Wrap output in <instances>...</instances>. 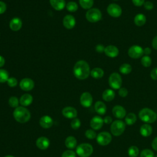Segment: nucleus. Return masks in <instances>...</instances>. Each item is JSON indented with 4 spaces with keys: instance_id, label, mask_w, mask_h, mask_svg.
<instances>
[{
    "instance_id": "f257e3e1",
    "label": "nucleus",
    "mask_w": 157,
    "mask_h": 157,
    "mask_svg": "<svg viewBox=\"0 0 157 157\" xmlns=\"http://www.w3.org/2000/svg\"><path fill=\"white\" fill-rule=\"evenodd\" d=\"M73 72L76 78L80 80H84L88 78L90 74V66L85 61L80 60L75 64Z\"/></svg>"
},
{
    "instance_id": "f03ea898",
    "label": "nucleus",
    "mask_w": 157,
    "mask_h": 157,
    "mask_svg": "<svg viewBox=\"0 0 157 157\" xmlns=\"http://www.w3.org/2000/svg\"><path fill=\"white\" fill-rule=\"evenodd\" d=\"M15 120L20 123H25L28 121L31 118L30 112L23 106H19L15 109L13 112Z\"/></svg>"
},
{
    "instance_id": "7ed1b4c3",
    "label": "nucleus",
    "mask_w": 157,
    "mask_h": 157,
    "mask_svg": "<svg viewBox=\"0 0 157 157\" xmlns=\"http://www.w3.org/2000/svg\"><path fill=\"white\" fill-rule=\"evenodd\" d=\"M139 118L146 123H153L157 120L156 113L149 108H143L139 112Z\"/></svg>"
},
{
    "instance_id": "20e7f679",
    "label": "nucleus",
    "mask_w": 157,
    "mask_h": 157,
    "mask_svg": "<svg viewBox=\"0 0 157 157\" xmlns=\"http://www.w3.org/2000/svg\"><path fill=\"white\" fill-rule=\"evenodd\" d=\"M93 152V146L88 143L78 145L76 148V153L80 157H89Z\"/></svg>"
},
{
    "instance_id": "39448f33",
    "label": "nucleus",
    "mask_w": 157,
    "mask_h": 157,
    "mask_svg": "<svg viewBox=\"0 0 157 157\" xmlns=\"http://www.w3.org/2000/svg\"><path fill=\"white\" fill-rule=\"evenodd\" d=\"M126 128V123L120 120L113 121L110 126L111 133L115 136L121 135Z\"/></svg>"
},
{
    "instance_id": "423d86ee",
    "label": "nucleus",
    "mask_w": 157,
    "mask_h": 157,
    "mask_svg": "<svg viewBox=\"0 0 157 157\" xmlns=\"http://www.w3.org/2000/svg\"><path fill=\"white\" fill-rule=\"evenodd\" d=\"M109 86L114 90L120 89L122 85L121 75L117 72L112 73L109 77Z\"/></svg>"
},
{
    "instance_id": "0eeeda50",
    "label": "nucleus",
    "mask_w": 157,
    "mask_h": 157,
    "mask_svg": "<svg viewBox=\"0 0 157 157\" xmlns=\"http://www.w3.org/2000/svg\"><path fill=\"white\" fill-rule=\"evenodd\" d=\"M85 16L88 21L91 23H96L101 19L102 13L98 9L91 8L86 12Z\"/></svg>"
},
{
    "instance_id": "6e6552de",
    "label": "nucleus",
    "mask_w": 157,
    "mask_h": 157,
    "mask_svg": "<svg viewBox=\"0 0 157 157\" xmlns=\"http://www.w3.org/2000/svg\"><path fill=\"white\" fill-rule=\"evenodd\" d=\"M112 139V137L111 134L107 131L101 132L96 136V141L98 144L102 146L109 145L111 142Z\"/></svg>"
},
{
    "instance_id": "1a4fd4ad",
    "label": "nucleus",
    "mask_w": 157,
    "mask_h": 157,
    "mask_svg": "<svg viewBox=\"0 0 157 157\" xmlns=\"http://www.w3.org/2000/svg\"><path fill=\"white\" fill-rule=\"evenodd\" d=\"M129 56L133 59L140 58L143 56L144 49L139 45H134L131 46L128 51Z\"/></svg>"
},
{
    "instance_id": "9d476101",
    "label": "nucleus",
    "mask_w": 157,
    "mask_h": 157,
    "mask_svg": "<svg viewBox=\"0 0 157 157\" xmlns=\"http://www.w3.org/2000/svg\"><path fill=\"white\" fill-rule=\"evenodd\" d=\"M107 12L110 16L114 18H118L121 16L122 13V9L117 4L112 3L107 6Z\"/></svg>"
},
{
    "instance_id": "9b49d317",
    "label": "nucleus",
    "mask_w": 157,
    "mask_h": 157,
    "mask_svg": "<svg viewBox=\"0 0 157 157\" xmlns=\"http://www.w3.org/2000/svg\"><path fill=\"white\" fill-rule=\"evenodd\" d=\"M80 102L84 107H89L93 103V97L88 92H84L80 98Z\"/></svg>"
},
{
    "instance_id": "f8f14e48",
    "label": "nucleus",
    "mask_w": 157,
    "mask_h": 157,
    "mask_svg": "<svg viewBox=\"0 0 157 157\" xmlns=\"http://www.w3.org/2000/svg\"><path fill=\"white\" fill-rule=\"evenodd\" d=\"M34 86V83L33 80L29 78H23L20 82V88L25 91H28L33 89Z\"/></svg>"
},
{
    "instance_id": "ddd939ff",
    "label": "nucleus",
    "mask_w": 157,
    "mask_h": 157,
    "mask_svg": "<svg viewBox=\"0 0 157 157\" xmlns=\"http://www.w3.org/2000/svg\"><path fill=\"white\" fill-rule=\"evenodd\" d=\"M112 114L115 118L118 119H122L126 117V111L123 106L117 105L112 109Z\"/></svg>"
},
{
    "instance_id": "4468645a",
    "label": "nucleus",
    "mask_w": 157,
    "mask_h": 157,
    "mask_svg": "<svg viewBox=\"0 0 157 157\" xmlns=\"http://www.w3.org/2000/svg\"><path fill=\"white\" fill-rule=\"evenodd\" d=\"M62 114L67 118L74 119L77 116V111L74 107L67 106L62 110Z\"/></svg>"
},
{
    "instance_id": "2eb2a0df",
    "label": "nucleus",
    "mask_w": 157,
    "mask_h": 157,
    "mask_svg": "<svg viewBox=\"0 0 157 157\" xmlns=\"http://www.w3.org/2000/svg\"><path fill=\"white\" fill-rule=\"evenodd\" d=\"M104 124V120L99 116H94L90 120V126L94 130L100 129Z\"/></svg>"
},
{
    "instance_id": "dca6fc26",
    "label": "nucleus",
    "mask_w": 157,
    "mask_h": 157,
    "mask_svg": "<svg viewBox=\"0 0 157 157\" xmlns=\"http://www.w3.org/2000/svg\"><path fill=\"white\" fill-rule=\"evenodd\" d=\"M104 53L106 56L110 58H115L119 54V50L116 46L109 45L105 47Z\"/></svg>"
},
{
    "instance_id": "f3484780",
    "label": "nucleus",
    "mask_w": 157,
    "mask_h": 157,
    "mask_svg": "<svg viewBox=\"0 0 157 157\" xmlns=\"http://www.w3.org/2000/svg\"><path fill=\"white\" fill-rule=\"evenodd\" d=\"M36 145L37 147L40 150H46L50 145V140L46 137H39L36 140Z\"/></svg>"
},
{
    "instance_id": "a211bd4d",
    "label": "nucleus",
    "mask_w": 157,
    "mask_h": 157,
    "mask_svg": "<svg viewBox=\"0 0 157 157\" xmlns=\"http://www.w3.org/2000/svg\"><path fill=\"white\" fill-rule=\"evenodd\" d=\"M39 124L44 129H48L53 126V120L48 115H44L40 118Z\"/></svg>"
},
{
    "instance_id": "6ab92c4d",
    "label": "nucleus",
    "mask_w": 157,
    "mask_h": 157,
    "mask_svg": "<svg viewBox=\"0 0 157 157\" xmlns=\"http://www.w3.org/2000/svg\"><path fill=\"white\" fill-rule=\"evenodd\" d=\"M63 25L67 29H72L75 25V19L71 15H67L63 18Z\"/></svg>"
},
{
    "instance_id": "aec40b11",
    "label": "nucleus",
    "mask_w": 157,
    "mask_h": 157,
    "mask_svg": "<svg viewBox=\"0 0 157 157\" xmlns=\"http://www.w3.org/2000/svg\"><path fill=\"white\" fill-rule=\"evenodd\" d=\"M9 26L11 30L13 31H17L20 30L22 26V21L20 18L18 17H15L10 20Z\"/></svg>"
},
{
    "instance_id": "412c9836",
    "label": "nucleus",
    "mask_w": 157,
    "mask_h": 157,
    "mask_svg": "<svg viewBox=\"0 0 157 157\" xmlns=\"http://www.w3.org/2000/svg\"><path fill=\"white\" fill-rule=\"evenodd\" d=\"M153 132L152 127L148 123L143 124L140 128V133L144 137L150 136Z\"/></svg>"
},
{
    "instance_id": "4be33fe9",
    "label": "nucleus",
    "mask_w": 157,
    "mask_h": 157,
    "mask_svg": "<svg viewBox=\"0 0 157 157\" xmlns=\"http://www.w3.org/2000/svg\"><path fill=\"white\" fill-rule=\"evenodd\" d=\"M94 109H95V111L99 115H104L107 111V107L105 104L101 101H98L95 103Z\"/></svg>"
},
{
    "instance_id": "5701e85b",
    "label": "nucleus",
    "mask_w": 157,
    "mask_h": 157,
    "mask_svg": "<svg viewBox=\"0 0 157 157\" xmlns=\"http://www.w3.org/2000/svg\"><path fill=\"white\" fill-rule=\"evenodd\" d=\"M50 5L56 10H61L66 6L64 0H50Z\"/></svg>"
},
{
    "instance_id": "b1692460",
    "label": "nucleus",
    "mask_w": 157,
    "mask_h": 157,
    "mask_svg": "<svg viewBox=\"0 0 157 157\" xmlns=\"http://www.w3.org/2000/svg\"><path fill=\"white\" fill-rule=\"evenodd\" d=\"M33 96L29 94H24L22 95L20 99V104L23 106H28L33 102Z\"/></svg>"
},
{
    "instance_id": "393cba45",
    "label": "nucleus",
    "mask_w": 157,
    "mask_h": 157,
    "mask_svg": "<svg viewBox=\"0 0 157 157\" xmlns=\"http://www.w3.org/2000/svg\"><path fill=\"white\" fill-rule=\"evenodd\" d=\"M115 96V93L113 90L107 89L104 91L102 94V99L107 102L112 101Z\"/></svg>"
},
{
    "instance_id": "a878e982",
    "label": "nucleus",
    "mask_w": 157,
    "mask_h": 157,
    "mask_svg": "<svg viewBox=\"0 0 157 157\" xmlns=\"http://www.w3.org/2000/svg\"><path fill=\"white\" fill-rule=\"evenodd\" d=\"M64 144L67 148L74 149L77 145V139L74 136H68L65 140Z\"/></svg>"
},
{
    "instance_id": "bb28decb",
    "label": "nucleus",
    "mask_w": 157,
    "mask_h": 157,
    "mask_svg": "<svg viewBox=\"0 0 157 157\" xmlns=\"http://www.w3.org/2000/svg\"><path fill=\"white\" fill-rule=\"evenodd\" d=\"M147 21L146 17L142 13H138L137 14L134 19V23L137 26H143Z\"/></svg>"
},
{
    "instance_id": "cd10ccee",
    "label": "nucleus",
    "mask_w": 157,
    "mask_h": 157,
    "mask_svg": "<svg viewBox=\"0 0 157 157\" xmlns=\"http://www.w3.org/2000/svg\"><path fill=\"white\" fill-rule=\"evenodd\" d=\"M90 74L92 77L98 79V78H102L104 76V72L101 68L95 67L90 71Z\"/></svg>"
},
{
    "instance_id": "c85d7f7f",
    "label": "nucleus",
    "mask_w": 157,
    "mask_h": 157,
    "mask_svg": "<svg viewBox=\"0 0 157 157\" xmlns=\"http://www.w3.org/2000/svg\"><path fill=\"white\" fill-rule=\"evenodd\" d=\"M137 121V116L134 113L130 112L125 117V123L128 125H132Z\"/></svg>"
},
{
    "instance_id": "c756f323",
    "label": "nucleus",
    "mask_w": 157,
    "mask_h": 157,
    "mask_svg": "<svg viewBox=\"0 0 157 157\" xmlns=\"http://www.w3.org/2000/svg\"><path fill=\"white\" fill-rule=\"evenodd\" d=\"M119 71L123 74H128L132 71V66L128 63H124L120 66Z\"/></svg>"
},
{
    "instance_id": "7c9ffc66",
    "label": "nucleus",
    "mask_w": 157,
    "mask_h": 157,
    "mask_svg": "<svg viewBox=\"0 0 157 157\" xmlns=\"http://www.w3.org/2000/svg\"><path fill=\"white\" fill-rule=\"evenodd\" d=\"M81 7L84 9H90L94 4L93 0H79Z\"/></svg>"
},
{
    "instance_id": "2f4dec72",
    "label": "nucleus",
    "mask_w": 157,
    "mask_h": 157,
    "mask_svg": "<svg viewBox=\"0 0 157 157\" xmlns=\"http://www.w3.org/2000/svg\"><path fill=\"white\" fill-rule=\"evenodd\" d=\"M128 153L129 157H137L139 153V150L137 147L132 145L129 147L128 150Z\"/></svg>"
},
{
    "instance_id": "473e14b6",
    "label": "nucleus",
    "mask_w": 157,
    "mask_h": 157,
    "mask_svg": "<svg viewBox=\"0 0 157 157\" xmlns=\"http://www.w3.org/2000/svg\"><path fill=\"white\" fill-rule=\"evenodd\" d=\"M141 64L145 67H148L151 64V59L149 56L144 55L141 58Z\"/></svg>"
},
{
    "instance_id": "72a5a7b5",
    "label": "nucleus",
    "mask_w": 157,
    "mask_h": 157,
    "mask_svg": "<svg viewBox=\"0 0 157 157\" xmlns=\"http://www.w3.org/2000/svg\"><path fill=\"white\" fill-rule=\"evenodd\" d=\"M66 6L67 10L69 12H75L78 9L77 4L75 2H74V1H70V2H67L66 4Z\"/></svg>"
},
{
    "instance_id": "f704fd0d",
    "label": "nucleus",
    "mask_w": 157,
    "mask_h": 157,
    "mask_svg": "<svg viewBox=\"0 0 157 157\" xmlns=\"http://www.w3.org/2000/svg\"><path fill=\"white\" fill-rule=\"evenodd\" d=\"M9 78V74L4 69H0V83H4Z\"/></svg>"
},
{
    "instance_id": "c9c22d12",
    "label": "nucleus",
    "mask_w": 157,
    "mask_h": 157,
    "mask_svg": "<svg viewBox=\"0 0 157 157\" xmlns=\"http://www.w3.org/2000/svg\"><path fill=\"white\" fill-rule=\"evenodd\" d=\"M20 102V101H18V98L15 96H11L9 99V104L11 107L13 108H17L18 107V104Z\"/></svg>"
},
{
    "instance_id": "e433bc0d",
    "label": "nucleus",
    "mask_w": 157,
    "mask_h": 157,
    "mask_svg": "<svg viewBox=\"0 0 157 157\" xmlns=\"http://www.w3.org/2000/svg\"><path fill=\"white\" fill-rule=\"evenodd\" d=\"M140 157H155V155L152 150L146 148L140 152Z\"/></svg>"
},
{
    "instance_id": "4c0bfd02",
    "label": "nucleus",
    "mask_w": 157,
    "mask_h": 157,
    "mask_svg": "<svg viewBox=\"0 0 157 157\" xmlns=\"http://www.w3.org/2000/svg\"><path fill=\"white\" fill-rule=\"evenodd\" d=\"M85 135L86 137L88 138V139H94L96 138V136H97L96 133L94 131V129H87L85 131Z\"/></svg>"
},
{
    "instance_id": "58836bf2",
    "label": "nucleus",
    "mask_w": 157,
    "mask_h": 157,
    "mask_svg": "<svg viewBox=\"0 0 157 157\" xmlns=\"http://www.w3.org/2000/svg\"><path fill=\"white\" fill-rule=\"evenodd\" d=\"M80 125H81L80 120L77 118H74L71 123V128L74 129H78L80 127Z\"/></svg>"
},
{
    "instance_id": "ea45409f",
    "label": "nucleus",
    "mask_w": 157,
    "mask_h": 157,
    "mask_svg": "<svg viewBox=\"0 0 157 157\" xmlns=\"http://www.w3.org/2000/svg\"><path fill=\"white\" fill-rule=\"evenodd\" d=\"M61 157H76V154L74 151L71 150H67L62 153Z\"/></svg>"
},
{
    "instance_id": "a19ab883",
    "label": "nucleus",
    "mask_w": 157,
    "mask_h": 157,
    "mask_svg": "<svg viewBox=\"0 0 157 157\" xmlns=\"http://www.w3.org/2000/svg\"><path fill=\"white\" fill-rule=\"evenodd\" d=\"M7 82L10 87H15L17 85V80L15 77L9 78Z\"/></svg>"
},
{
    "instance_id": "79ce46f5",
    "label": "nucleus",
    "mask_w": 157,
    "mask_h": 157,
    "mask_svg": "<svg viewBox=\"0 0 157 157\" xmlns=\"http://www.w3.org/2000/svg\"><path fill=\"white\" fill-rule=\"evenodd\" d=\"M128 94V91L126 88H120L118 90V94L120 96L122 97V98H125L126 96H127Z\"/></svg>"
},
{
    "instance_id": "37998d69",
    "label": "nucleus",
    "mask_w": 157,
    "mask_h": 157,
    "mask_svg": "<svg viewBox=\"0 0 157 157\" xmlns=\"http://www.w3.org/2000/svg\"><path fill=\"white\" fill-rule=\"evenodd\" d=\"M144 7L146 10H152L153 9V4L151 1H145L144 2Z\"/></svg>"
},
{
    "instance_id": "c03bdc74",
    "label": "nucleus",
    "mask_w": 157,
    "mask_h": 157,
    "mask_svg": "<svg viewBox=\"0 0 157 157\" xmlns=\"http://www.w3.org/2000/svg\"><path fill=\"white\" fill-rule=\"evenodd\" d=\"M150 77L154 80H157V67H155L151 71Z\"/></svg>"
},
{
    "instance_id": "a18cd8bd",
    "label": "nucleus",
    "mask_w": 157,
    "mask_h": 157,
    "mask_svg": "<svg viewBox=\"0 0 157 157\" xmlns=\"http://www.w3.org/2000/svg\"><path fill=\"white\" fill-rule=\"evenodd\" d=\"M132 2L134 6L140 7V6L144 5V4L145 2V0H132Z\"/></svg>"
},
{
    "instance_id": "49530a36",
    "label": "nucleus",
    "mask_w": 157,
    "mask_h": 157,
    "mask_svg": "<svg viewBox=\"0 0 157 157\" xmlns=\"http://www.w3.org/2000/svg\"><path fill=\"white\" fill-rule=\"evenodd\" d=\"M6 4L4 2L0 1V14L4 13L5 11L6 10Z\"/></svg>"
},
{
    "instance_id": "de8ad7c7",
    "label": "nucleus",
    "mask_w": 157,
    "mask_h": 157,
    "mask_svg": "<svg viewBox=\"0 0 157 157\" xmlns=\"http://www.w3.org/2000/svg\"><path fill=\"white\" fill-rule=\"evenodd\" d=\"M104 50H105V47L104 45H101V44H99V45H97L96 47V50L97 52L98 53H102V52H104Z\"/></svg>"
},
{
    "instance_id": "09e8293b",
    "label": "nucleus",
    "mask_w": 157,
    "mask_h": 157,
    "mask_svg": "<svg viewBox=\"0 0 157 157\" xmlns=\"http://www.w3.org/2000/svg\"><path fill=\"white\" fill-rule=\"evenodd\" d=\"M151 45L154 49L157 50V36L154 37V38L153 39L151 42Z\"/></svg>"
},
{
    "instance_id": "8fccbe9b",
    "label": "nucleus",
    "mask_w": 157,
    "mask_h": 157,
    "mask_svg": "<svg viewBox=\"0 0 157 157\" xmlns=\"http://www.w3.org/2000/svg\"><path fill=\"white\" fill-rule=\"evenodd\" d=\"M104 123L105 124H110L112 123V118L110 116H106L104 119Z\"/></svg>"
},
{
    "instance_id": "3c124183",
    "label": "nucleus",
    "mask_w": 157,
    "mask_h": 157,
    "mask_svg": "<svg viewBox=\"0 0 157 157\" xmlns=\"http://www.w3.org/2000/svg\"><path fill=\"white\" fill-rule=\"evenodd\" d=\"M151 146H152V148L157 151V136L156 137L154 138V139L153 140L152 142H151Z\"/></svg>"
},
{
    "instance_id": "603ef678",
    "label": "nucleus",
    "mask_w": 157,
    "mask_h": 157,
    "mask_svg": "<svg viewBox=\"0 0 157 157\" xmlns=\"http://www.w3.org/2000/svg\"><path fill=\"white\" fill-rule=\"evenodd\" d=\"M151 50L150 48L149 47H146L144 49V54L145 55H147L148 56L150 54H151Z\"/></svg>"
},
{
    "instance_id": "864d4df0",
    "label": "nucleus",
    "mask_w": 157,
    "mask_h": 157,
    "mask_svg": "<svg viewBox=\"0 0 157 157\" xmlns=\"http://www.w3.org/2000/svg\"><path fill=\"white\" fill-rule=\"evenodd\" d=\"M4 63H5V59H4V58L2 56L0 55V67H1L2 66H3L4 64Z\"/></svg>"
},
{
    "instance_id": "5fc2aeb1",
    "label": "nucleus",
    "mask_w": 157,
    "mask_h": 157,
    "mask_svg": "<svg viewBox=\"0 0 157 157\" xmlns=\"http://www.w3.org/2000/svg\"><path fill=\"white\" fill-rule=\"evenodd\" d=\"M4 157H15V156H12V155H6V156H5Z\"/></svg>"
},
{
    "instance_id": "6e6d98bb",
    "label": "nucleus",
    "mask_w": 157,
    "mask_h": 157,
    "mask_svg": "<svg viewBox=\"0 0 157 157\" xmlns=\"http://www.w3.org/2000/svg\"><path fill=\"white\" fill-rule=\"evenodd\" d=\"M155 157H157V155H156Z\"/></svg>"
},
{
    "instance_id": "4d7b16f0",
    "label": "nucleus",
    "mask_w": 157,
    "mask_h": 157,
    "mask_svg": "<svg viewBox=\"0 0 157 157\" xmlns=\"http://www.w3.org/2000/svg\"><path fill=\"white\" fill-rule=\"evenodd\" d=\"M114 1H117V0H114Z\"/></svg>"
}]
</instances>
